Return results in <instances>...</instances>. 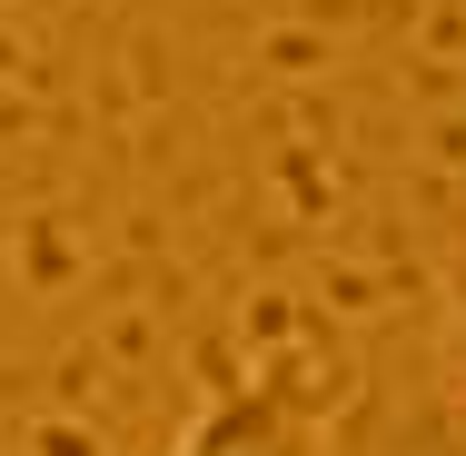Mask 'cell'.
Listing matches in <instances>:
<instances>
[{"mask_svg":"<svg viewBox=\"0 0 466 456\" xmlns=\"http://www.w3.org/2000/svg\"><path fill=\"white\" fill-rule=\"evenodd\" d=\"M169 456H318V397H308L288 367L238 377V387H218L179 427Z\"/></svg>","mask_w":466,"mask_h":456,"instance_id":"1","label":"cell"},{"mask_svg":"<svg viewBox=\"0 0 466 456\" xmlns=\"http://www.w3.org/2000/svg\"><path fill=\"white\" fill-rule=\"evenodd\" d=\"M437 338H447V377L466 387V258H457V278H447V318H437Z\"/></svg>","mask_w":466,"mask_h":456,"instance_id":"2","label":"cell"}]
</instances>
